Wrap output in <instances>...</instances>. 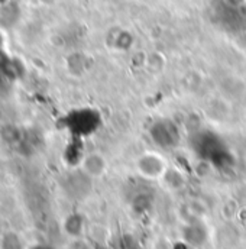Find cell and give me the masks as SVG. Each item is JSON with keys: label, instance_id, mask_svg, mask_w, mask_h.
<instances>
[{"label": "cell", "instance_id": "obj_1", "mask_svg": "<svg viewBox=\"0 0 246 249\" xmlns=\"http://www.w3.org/2000/svg\"><path fill=\"white\" fill-rule=\"evenodd\" d=\"M149 135L154 143H157L164 149H171L177 146L181 139L177 124L173 122L171 119H159L154 122L149 129Z\"/></svg>", "mask_w": 246, "mask_h": 249}, {"label": "cell", "instance_id": "obj_2", "mask_svg": "<svg viewBox=\"0 0 246 249\" xmlns=\"http://www.w3.org/2000/svg\"><path fill=\"white\" fill-rule=\"evenodd\" d=\"M136 168L139 174L146 178L164 177V174L167 173V164L164 158H161L158 154L154 152H146L141 155L136 161Z\"/></svg>", "mask_w": 246, "mask_h": 249}, {"label": "cell", "instance_id": "obj_3", "mask_svg": "<svg viewBox=\"0 0 246 249\" xmlns=\"http://www.w3.org/2000/svg\"><path fill=\"white\" fill-rule=\"evenodd\" d=\"M81 170L83 173L90 178H99L107 171V161L106 158L99 152H90L87 154L81 161Z\"/></svg>", "mask_w": 246, "mask_h": 249}, {"label": "cell", "instance_id": "obj_4", "mask_svg": "<svg viewBox=\"0 0 246 249\" xmlns=\"http://www.w3.org/2000/svg\"><path fill=\"white\" fill-rule=\"evenodd\" d=\"M64 229L65 232L72 236V238H78L81 233H83V229H84V220L81 216L78 214H71L65 219L64 222Z\"/></svg>", "mask_w": 246, "mask_h": 249}, {"label": "cell", "instance_id": "obj_5", "mask_svg": "<svg viewBox=\"0 0 246 249\" xmlns=\"http://www.w3.org/2000/svg\"><path fill=\"white\" fill-rule=\"evenodd\" d=\"M0 249H23L22 238L15 232H7L0 238Z\"/></svg>", "mask_w": 246, "mask_h": 249}, {"label": "cell", "instance_id": "obj_6", "mask_svg": "<svg viewBox=\"0 0 246 249\" xmlns=\"http://www.w3.org/2000/svg\"><path fill=\"white\" fill-rule=\"evenodd\" d=\"M185 239L193 245H201L206 241V232L201 226H190L185 229Z\"/></svg>", "mask_w": 246, "mask_h": 249}, {"label": "cell", "instance_id": "obj_7", "mask_svg": "<svg viewBox=\"0 0 246 249\" xmlns=\"http://www.w3.org/2000/svg\"><path fill=\"white\" fill-rule=\"evenodd\" d=\"M31 249H54L53 247H48V245H38V247H34Z\"/></svg>", "mask_w": 246, "mask_h": 249}]
</instances>
